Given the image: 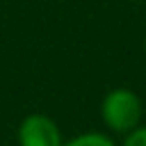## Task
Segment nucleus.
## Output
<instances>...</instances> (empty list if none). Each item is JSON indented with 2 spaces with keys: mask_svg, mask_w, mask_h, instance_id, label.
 Here are the masks:
<instances>
[{
  "mask_svg": "<svg viewBox=\"0 0 146 146\" xmlns=\"http://www.w3.org/2000/svg\"><path fill=\"white\" fill-rule=\"evenodd\" d=\"M100 114L114 132H130L141 119V100L130 89H114L105 96Z\"/></svg>",
  "mask_w": 146,
  "mask_h": 146,
  "instance_id": "obj_1",
  "label": "nucleus"
},
{
  "mask_svg": "<svg viewBox=\"0 0 146 146\" xmlns=\"http://www.w3.org/2000/svg\"><path fill=\"white\" fill-rule=\"evenodd\" d=\"M21 146H62V135L57 123L46 114H30L18 128Z\"/></svg>",
  "mask_w": 146,
  "mask_h": 146,
  "instance_id": "obj_2",
  "label": "nucleus"
},
{
  "mask_svg": "<svg viewBox=\"0 0 146 146\" xmlns=\"http://www.w3.org/2000/svg\"><path fill=\"white\" fill-rule=\"evenodd\" d=\"M121 146H146V125L132 128V130L128 132V137L123 139Z\"/></svg>",
  "mask_w": 146,
  "mask_h": 146,
  "instance_id": "obj_4",
  "label": "nucleus"
},
{
  "mask_svg": "<svg viewBox=\"0 0 146 146\" xmlns=\"http://www.w3.org/2000/svg\"><path fill=\"white\" fill-rule=\"evenodd\" d=\"M62 146H116V144L100 132H84V135H78L71 141L62 144Z\"/></svg>",
  "mask_w": 146,
  "mask_h": 146,
  "instance_id": "obj_3",
  "label": "nucleus"
}]
</instances>
